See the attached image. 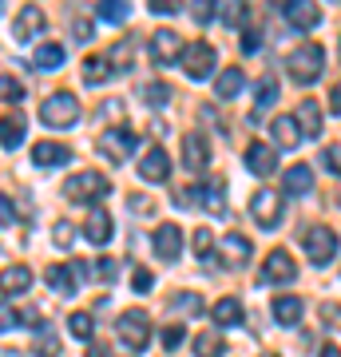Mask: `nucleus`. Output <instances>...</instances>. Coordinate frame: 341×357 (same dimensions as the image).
I'll list each match as a JSON object with an SVG mask.
<instances>
[{"instance_id": "423d86ee", "label": "nucleus", "mask_w": 341, "mask_h": 357, "mask_svg": "<svg viewBox=\"0 0 341 357\" xmlns=\"http://www.w3.org/2000/svg\"><path fill=\"white\" fill-rule=\"evenodd\" d=\"M282 215H286V195H274V191H254L250 199V218L258 222L262 230H274L282 222Z\"/></svg>"}, {"instance_id": "b1692460", "label": "nucleus", "mask_w": 341, "mask_h": 357, "mask_svg": "<svg viewBox=\"0 0 341 357\" xmlns=\"http://www.w3.org/2000/svg\"><path fill=\"white\" fill-rule=\"evenodd\" d=\"M246 167H250L254 175H274L278 155H274L270 143H250V147H246Z\"/></svg>"}, {"instance_id": "bf43d9fd", "label": "nucleus", "mask_w": 341, "mask_h": 357, "mask_svg": "<svg viewBox=\"0 0 341 357\" xmlns=\"http://www.w3.org/2000/svg\"><path fill=\"white\" fill-rule=\"evenodd\" d=\"M0 357H20V349H0Z\"/></svg>"}, {"instance_id": "c03bdc74", "label": "nucleus", "mask_w": 341, "mask_h": 357, "mask_svg": "<svg viewBox=\"0 0 341 357\" xmlns=\"http://www.w3.org/2000/svg\"><path fill=\"white\" fill-rule=\"evenodd\" d=\"M131 286H135V294H151L155 274H151V270H143V266H135V270H131Z\"/></svg>"}, {"instance_id": "09e8293b", "label": "nucleus", "mask_w": 341, "mask_h": 357, "mask_svg": "<svg viewBox=\"0 0 341 357\" xmlns=\"http://www.w3.org/2000/svg\"><path fill=\"white\" fill-rule=\"evenodd\" d=\"M72 32H76L79 44H88V40L96 36V24H91V20H79V16H72Z\"/></svg>"}, {"instance_id": "a878e982", "label": "nucleus", "mask_w": 341, "mask_h": 357, "mask_svg": "<svg viewBox=\"0 0 341 357\" xmlns=\"http://www.w3.org/2000/svg\"><path fill=\"white\" fill-rule=\"evenodd\" d=\"M24 131H28V123H24V115H4L0 119V147L4 151H16L20 143H24Z\"/></svg>"}, {"instance_id": "a19ab883", "label": "nucleus", "mask_w": 341, "mask_h": 357, "mask_svg": "<svg viewBox=\"0 0 341 357\" xmlns=\"http://www.w3.org/2000/svg\"><path fill=\"white\" fill-rule=\"evenodd\" d=\"M171 310H175V314H199L202 298L199 294H175V298H171Z\"/></svg>"}, {"instance_id": "cd10ccee", "label": "nucleus", "mask_w": 341, "mask_h": 357, "mask_svg": "<svg viewBox=\"0 0 341 357\" xmlns=\"http://www.w3.org/2000/svg\"><path fill=\"white\" fill-rule=\"evenodd\" d=\"M63 56H68V52H63V44L48 40V44H40V48L32 52V68H36V72H56V68L63 64Z\"/></svg>"}, {"instance_id": "4d7b16f0", "label": "nucleus", "mask_w": 341, "mask_h": 357, "mask_svg": "<svg viewBox=\"0 0 341 357\" xmlns=\"http://www.w3.org/2000/svg\"><path fill=\"white\" fill-rule=\"evenodd\" d=\"M88 357H112V349H107V345H100V342H96V345H88Z\"/></svg>"}, {"instance_id": "f03ea898", "label": "nucleus", "mask_w": 341, "mask_h": 357, "mask_svg": "<svg viewBox=\"0 0 341 357\" xmlns=\"http://www.w3.org/2000/svg\"><path fill=\"white\" fill-rule=\"evenodd\" d=\"M112 195V178L100 171H79L63 183V199L68 203H103Z\"/></svg>"}, {"instance_id": "603ef678", "label": "nucleus", "mask_w": 341, "mask_h": 357, "mask_svg": "<svg viewBox=\"0 0 341 357\" xmlns=\"http://www.w3.org/2000/svg\"><path fill=\"white\" fill-rule=\"evenodd\" d=\"M258 48H262V36H258V32H242V52L250 56V52H258Z\"/></svg>"}, {"instance_id": "c9c22d12", "label": "nucleus", "mask_w": 341, "mask_h": 357, "mask_svg": "<svg viewBox=\"0 0 341 357\" xmlns=\"http://www.w3.org/2000/svg\"><path fill=\"white\" fill-rule=\"evenodd\" d=\"M171 96H175V91H171V84H163V79H155V84H147V88H143L147 107H167V103H171Z\"/></svg>"}, {"instance_id": "a211bd4d", "label": "nucleus", "mask_w": 341, "mask_h": 357, "mask_svg": "<svg viewBox=\"0 0 341 357\" xmlns=\"http://www.w3.org/2000/svg\"><path fill=\"white\" fill-rule=\"evenodd\" d=\"M218 255H222V266L238 270V266H246V262H250L254 246H250V238H242V234H227V238L218 243Z\"/></svg>"}, {"instance_id": "6e6d98bb", "label": "nucleus", "mask_w": 341, "mask_h": 357, "mask_svg": "<svg viewBox=\"0 0 341 357\" xmlns=\"http://www.w3.org/2000/svg\"><path fill=\"white\" fill-rule=\"evenodd\" d=\"M329 107L341 115V84H333V91H329Z\"/></svg>"}, {"instance_id": "f704fd0d", "label": "nucleus", "mask_w": 341, "mask_h": 357, "mask_svg": "<svg viewBox=\"0 0 341 357\" xmlns=\"http://www.w3.org/2000/svg\"><path fill=\"white\" fill-rule=\"evenodd\" d=\"M68 333H72V337H79V342H91V333H96V321H91V314L76 310V314L68 318Z\"/></svg>"}, {"instance_id": "6e6552de", "label": "nucleus", "mask_w": 341, "mask_h": 357, "mask_svg": "<svg viewBox=\"0 0 341 357\" xmlns=\"http://www.w3.org/2000/svg\"><path fill=\"white\" fill-rule=\"evenodd\" d=\"M302 246H305V258L314 266H326L329 258L338 255V234L329 227H305L302 230Z\"/></svg>"}, {"instance_id": "72a5a7b5", "label": "nucleus", "mask_w": 341, "mask_h": 357, "mask_svg": "<svg viewBox=\"0 0 341 357\" xmlns=\"http://www.w3.org/2000/svg\"><path fill=\"white\" fill-rule=\"evenodd\" d=\"M131 56H135V40L123 36V40H119V48L107 52V64H112V72H131Z\"/></svg>"}, {"instance_id": "c85d7f7f", "label": "nucleus", "mask_w": 341, "mask_h": 357, "mask_svg": "<svg viewBox=\"0 0 341 357\" xmlns=\"http://www.w3.org/2000/svg\"><path fill=\"white\" fill-rule=\"evenodd\" d=\"M282 187H286V195H310L314 191V171L305 163H294L286 171V178H282Z\"/></svg>"}, {"instance_id": "5701e85b", "label": "nucleus", "mask_w": 341, "mask_h": 357, "mask_svg": "<svg viewBox=\"0 0 341 357\" xmlns=\"http://www.w3.org/2000/svg\"><path fill=\"white\" fill-rule=\"evenodd\" d=\"M84 238H88L91 246H107L112 243V215L103 211V206H96L88 215V222H84Z\"/></svg>"}, {"instance_id": "dca6fc26", "label": "nucleus", "mask_w": 341, "mask_h": 357, "mask_svg": "<svg viewBox=\"0 0 341 357\" xmlns=\"http://www.w3.org/2000/svg\"><path fill=\"white\" fill-rule=\"evenodd\" d=\"M139 178L143 183H167L171 178V155L163 147H147V155L139 159Z\"/></svg>"}, {"instance_id": "0eeeda50", "label": "nucleus", "mask_w": 341, "mask_h": 357, "mask_svg": "<svg viewBox=\"0 0 341 357\" xmlns=\"http://www.w3.org/2000/svg\"><path fill=\"white\" fill-rule=\"evenodd\" d=\"M183 72H187L190 79H211V72H215V64H218V52L206 44V40H195V44H187L183 48Z\"/></svg>"}, {"instance_id": "ddd939ff", "label": "nucleus", "mask_w": 341, "mask_h": 357, "mask_svg": "<svg viewBox=\"0 0 341 357\" xmlns=\"http://www.w3.org/2000/svg\"><path fill=\"white\" fill-rule=\"evenodd\" d=\"M183 167L187 171H206L211 167V143L202 131H187L183 135Z\"/></svg>"}, {"instance_id": "864d4df0", "label": "nucleus", "mask_w": 341, "mask_h": 357, "mask_svg": "<svg viewBox=\"0 0 341 357\" xmlns=\"http://www.w3.org/2000/svg\"><path fill=\"white\" fill-rule=\"evenodd\" d=\"M190 16H195L199 24H206V20H215V8H211V4H195V8H190Z\"/></svg>"}, {"instance_id": "5fc2aeb1", "label": "nucleus", "mask_w": 341, "mask_h": 357, "mask_svg": "<svg viewBox=\"0 0 341 357\" xmlns=\"http://www.w3.org/2000/svg\"><path fill=\"white\" fill-rule=\"evenodd\" d=\"M115 274H119V266H115L112 258H103V262H100V278H103V282H112Z\"/></svg>"}, {"instance_id": "052dcab7", "label": "nucleus", "mask_w": 341, "mask_h": 357, "mask_svg": "<svg viewBox=\"0 0 341 357\" xmlns=\"http://www.w3.org/2000/svg\"><path fill=\"white\" fill-rule=\"evenodd\" d=\"M262 357H278V354H262Z\"/></svg>"}, {"instance_id": "aec40b11", "label": "nucleus", "mask_w": 341, "mask_h": 357, "mask_svg": "<svg viewBox=\"0 0 341 357\" xmlns=\"http://www.w3.org/2000/svg\"><path fill=\"white\" fill-rule=\"evenodd\" d=\"M270 147H282V151H294L298 143H302V131H298V119L294 115H278L274 123H270Z\"/></svg>"}, {"instance_id": "393cba45", "label": "nucleus", "mask_w": 341, "mask_h": 357, "mask_svg": "<svg viewBox=\"0 0 341 357\" xmlns=\"http://www.w3.org/2000/svg\"><path fill=\"white\" fill-rule=\"evenodd\" d=\"M32 354L60 357V333L52 330V321H36V330H32Z\"/></svg>"}, {"instance_id": "7ed1b4c3", "label": "nucleus", "mask_w": 341, "mask_h": 357, "mask_svg": "<svg viewBox=\"0 0 341 357\" xmlns=\"http://www.w3.org/2000/svg\"><path fill=\"white\" fill-rule=\"evenodd\" d=\"M171 203L179 211H211V215H227V199H222V183H202V187H187L179 191Z\"/></svg>"}, {"instance_id": "f3484780", "label": "nucleus", "mask_w": 341, "mask_h": 357, "mask_svg": "<svg viewBox=\"0 0 341 357\" xmlns=\"http://www.w3.org/2000/svg\"><path fill=\"white\" fill-rule=\"evenodd\" d=\"M0 290H4V298H24V294L32 290V270H28L24 262L4 266L0 270Z\"/></svg>"}, {"instance_id": "a18cd8bd", "label": "nucleus", "mask_w": 341, "mask_h": 357, "mask_svg": "<svg viewBox=\"0 0 341 357\" xmlns=\"http://www.w3.org/2000/svg\"><path fill=\"white\" fill-rule=\"evenodd\" d=\"M16 222V206H13V199L0 191V230H8Z\"/></svg>"}, {"instance_id": "6ab92c4d", "label": "nucleus", "mask_w": 341, "mask_h": 357, "mask_svg": "<svg viewBox=\"0 0 341 357\" xmlns=\"http://www.w3.org/2000/svg\"><path fill=\"white\" fill-rule=\"evenodd\" d=\"M282 16H286L298 32H310V28H317V20H321L317 4H305V0H286V4H282Z\"/></svg>"}, {"instance_id": "412c9836", "label": "nucleus", "mask_w": 341, "mask_h": 357, "mask_svg": "<svg viewBox=\"0 0 341 357\" xmlns=\"http://www.w3.org/2000/svg\"><path fill=\"white\" fill-rule=\"evenodd\" d=\"M270 314H274V321L278 326H298L302 321V314H305V306H302V298H294V294H282V298H274L270 302Z\"/></svg>"}, {"instance_id": "58836bf2", "label": "nucleus", "mask_w": 341, "mask_h": 357, "mask_svg": "<svg viewBox=\"0 0 341 357\" xmlns=\"http://www.w3.org/2000/svg\"><path fill=\"white\" fill-rule=\"evenodd\" d=\"M0 103H24V84L16 76H0Z\"/></svg>"}, {"instance_id": "9b49d317", "label": "nucleus", "mask_w": 341, "mask_h": 357, "mask_svg": "<svg viewBox=\"0 0 341 357\" xmlns=\"http://www.w3.org/2000/svg\"><path fill=\"white\" fill-rule=\"evenodd\" d=\"M135 143H139V135L131 128H112L100 135V155H107L112 163H123L127 155L135 151Z\"/></svg>"}, {"instance_id": "8fccbe9b", "label": "nucleus", "mask_w": 341, "mask_h": 357, "mask_svg": "<svg viewBox=\"0 0 341 357\" xmlns=\"http://www.w3.org/2000/svg\"><path fill=\"white\" fill-rule=\"evenodd\" d=\"M321 163H326L333 175H341V143H333V147H326V151H321Z\"/></svg>"}, {"instance_id": "2f4dec72", "label": "nucleus", "mask_w": 341, "mask_h": 357, "mask_svg": "<svg viewBox=\"0 0 341 357\" xmlns=\"http://www.w3.org/2000/svg\"><path fill=\"white\" fill-rule=\"evenodd\" d=\"M79 76H84V84H107L115 72H112V64H107V56H88L84 68H79Z\"/></svg>"}, {"instance_id": "e433bc0d", "label": "nucleus", "mask_w": 341, "mask_h": 357, "mask_svg": "<svg viewBox=\"0 0 341 357\" xmlns=\"http://www.w3.org/2000/svg\"><path fill=\"white\" fill-rule=\"evenodd\" d=\"M274 100H278V79L262 76V79H258V88H254V103H258V107H270Z\"/></svg>"}, {"instance_id": "7c9ffc66", "label": "nucleus", "mask_w": 341, "mask_h": 357, "mask_svg": "<svg viewBox=\"0 0 341 357\" xmlns=\"http://www.w3.org/2000/svg\"><path fill=\"white\" fill-rule=\"evenodd\" d=\"M242 84H246V79H242V68H222L215 76V96L218 100H234L242 91Z\"/></svg>"}, {"instance_id": "4c0bfd02", "label": "nucleus", "mask_w": 341, "mask_h": 357, "mask_svg": "<svg viewBox=\"0 0 341 357\" xmlns=\"http://www.w3.org/2000/svg\"><path fill=\"white\" fill-rule=\"evenodd\" d=\"M96 16L107 20V24H123L127 16H131V8H127V4H115V0H103L100 8H96Z\"/></svg>"}, {"instance_id": "f8f14e48", "label": "nucleus", "mask_w": 341, "mask_h": 357, "mask_svg": "<svg viewBox=\"0 0 341 357\" xmlns=\"http://www.w3.org/2000/svg\"><path fill=\"white\" fill-rule=\"evenodd\" d=\"M298 278V262H294L286 250H270L262 262V282L266 286H286V282Z\"/></svg>"}, {"instance_id": "79ce46f5", "label": "nucleus", "mask_w": 341, "mask_h": 357, "mask_svg": "<svg viewBox=\"0 0 341 357\" xmlns=\"http://www.w3.org/2000/svg\"><path fill=\"white\" fill-rule=\"evenodd\" d=\"M52 243L60 246V250H68V246L76 243V227H72V222H56V227H52Z\"/></svg>"}, {"instance_id": "4be33fe9", "label": "nucleus", "mask_w": 341, "mask_h": 357, "mask_svg": "<svg viewBox=\"0 0 341 357\" xmlns=\"http://www.w3.org/2000/svg\"><path fill=\"white\" fill-rule=\"evenodd\" d=\"M79 274H84V266H48V286L56 294H63V298H72V294L79 290Z\"/></svg>"}, {"instance_id": "4468645a", "label": "nucleus", "mask_w": 341, "mask_h": 357, "mask_svg": "<svg viewBox=\"0 0 341 357\" xmlns=\"http://www.w3.org/2000/svg\"><path fill=\"white\" fill-rule=\"evenodd\" d=\"M155 258H163V262H175L179 255H183V230L175 227V222H163V227H155Z\"/></svg>"}, {"instance_id": "bb28decb", "label": "nucleus", "mask_w": 341, "mask_h": 357, "mask_svg": "<svg viewBox=\"0 0 341 357\" xmlns=\"http://www.w3.org/2000/svg\"><path fill=\"white\" fill-rule=\"evenodd\" d=\"M294 119H298V131H302L305 139H317V135H321V107H317L314 100L298 103V115H294Z\"/></svg>"}, {"instance_id": "13d9d810", "label": "nucleus", "mask_w": 341, "mask_h": 357, "mask_svg": "<svg viewBox=\"0 0 341 357\" xmlns=\"http://www.w3.org/2000/svg\"><path fill=\"white\" fill-rule=\"evenodd\" d=\"M317 357H341V345H321V354Z\"/></svg>"}, {"instance_id": "39448f33", "label": "nucleus", "mask_w": 341, "mask_h": 357, "mask_svg": "<svg viewBox=\"0 0 341 357\" xmlns=\"http://www.w3.org/2000/svg\"><path fill=\"white\" fill-rule=\"evenodd\" d=\"M115 333H119V342L127 345V349H147V342H151V318L143 314V310H123L119 314V321H115Z\"/></svg>"}, {"instance_id": "49530a36", "label": "nucleus", "mask_w": 341, "mask_h": 357, "mask_svg": "<svg viewBox=\"0 0 341 357\" xmlns=\"http://www.w3.org/2000/svg\"><path fill=\"white\" fill-rule=\"evenodd\" d=\"M211 250H215V238H211V230L202 227L199 234H195V255H199V258H211Z\"/></svg>"}, {"instance_id": "37998d69", "label": "nucleus", "mask_w": 341, "mask_h": 357, "mask_svg": "<svg viewBox=\"0 0 341 357\" xmlns=\"http://www.w3.org/2000/svg\"><path fill=\"white\" fill-rule=\"evenodd\" d=\"M183 342H187V326H183V321H175V326H167V330H163V349L175 354Z\"/></svg>"}, {"instance_id": "473e14b6", "label": "nucleus", "mask_w": 341, "mask_h": 357, "mask_svg": "<svg viewBox=\"0 0 341 357\" xmlns=\"http://www.w3.org/2000/svg\"><path fill=\"white\" fill-rule=\"evenodd\" d=\"M222 354H227V342H222L218 330H206L195 337V357H222Z\"/></svg>"}, {"instance_id": "c756f323", "label": "nucleus", "mask_w": 341, "mask_h": 357, "mask_svg": "<svg viewBox=\"0 0 341 357\" xmlns=\"http://www.w3.org/2000/svg\"><path fill=\"white\" fill-rule=\"evenodd\" d=\"M211 318L218 321V326H242V318H246V310H242L238 298H218L215 310H211Z\"/></svg>"}, {"instance_id": "2eb2a0df", "label": "nucleus", "mask_w": 341, "mask_h": 357, "mask_svg": "<svg viewBox=\"0 0 341 357\" xmlns=\"http://www.w3.org/2000/svg\"><path fill=\"white\" fill-rule=\"evenodd\" d=\"M32 163L44 167V171H56V167H68L72 163V147L68 143H56V139H44L32 147Z\"/></svg>"}, {"instance_id": "9d476101", "label": "nucleus", "mask_w": 341, "mask_h": 357, "mask_svg": "<svg viewBox=\"0 0 341 357\" xmlns=\"http://www.w3.org/2000/svg\"><path fill=\"white\" fill-rule=\"evenodd\" d=\"M44 28H48L44 8H40V4H24L20 16L13 20V36H16V44H32L36 36H44Z\"/></svg>"}, {"instance_id": "20e7f679", "label": "nucleus", "mask_w": 341, "mask_h": 357, "mask_svg": "<svg viewBox=\"0 0 341 357\" xmlns=\"http://www.w3.org/2000/svg\"><path fill=\"white\" fill-rule=\"evenodd\" d=\"M76 119H79V100L72 91H56V96H48V100L40 103V123L52 131L72 128Z\"/></svg>"}, {"instance_id": "ea45409f", "label": "nucleus", "mask_w": 341, "mask_h": 357, "mask_svg": "<svg viewBox=\"0 0 341 357\" xmlns=\"http://www.w3.org/2000/svg\"><path fill=\"white\" fill-rule=\"evenodd\" d=\"M215 16L222 20V24H230V28H242L246 24V4H218Z\"/></svg>"}, {"instance_id": "de8ad7c7", "label": "nucleus", "mask_w": 341, "mask_h": 357, "mask_svg": "<svg viewBox=\"0 0 341 357\" xmlns=\"http://www.w3.org/2000/svg\"><path fill=\"white\" fill-rule=\"evenodd\" d=\"M13 326H20V314H16L8 302H0V333H8Z\"/></svg>"}, {"instance_id": "f257e3e1", "label": "nucleus", "mask_w": 341, "mask_h": 357, "mask_svg": "<svg viewBox=\"0 0 341 357\" xmlns=\"http://www.w3.org/2000/svg\"><path fill=\"white\" fill-rule=\"evenodd\" d=\"M286 68H290L294 84L310 88V84H317V79H321V68H326V48L310 40V44H302V48H294L290 56H286Z\"/></svg>"}, {"instance_id": "3c124183", "label": "nucleus", "mask_w": 341, "mask_h": 357, "mask_svg": "<svg viewBox=\"0 0 341 357\" xmlns=\"http://www.w3.org/2000/svg\"><path fill=\"white\" fill-rule=\"evenodd\" d=\"M155 16H179V4H171V0H155V4H147Z\"/></svg>"}, {"instance_id": "1a4fd4ad", "label": "nucleus", "mask_w": 341, "mask_h": 357, "mask_svg": "<svg viewBox=\"0 0 341 357\" xmlns=\"http://www.w3.org/2000/svg\"><path fill=\"white\" fill-rule=\"evenodd\" d=\"M147 56H151L159 68L179 64V56H183V40H179V32H171V28L151 32V40H147Z\"/></svg>"}]
</instances>
